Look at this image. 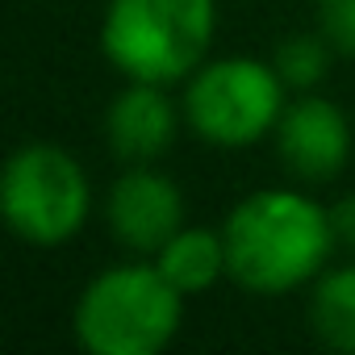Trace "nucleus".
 <instances>
[{"instance_id":"f257e3e1","label":"nucleus","mask_w":355,"mask_h":355,"mask_svg":"<svg viewBox=\"0 0 355 355\" xmlns=\"http://www.w3.org/2000/svg\"><path fill=\"white\" fill-rule=\"evenodd\" d=\"M230 280L251 297H288L313 284L334 255L330 209L297 189L247 193L222 222Z\"/></svg>"},{"instance_id":"f03ea898","label":"nucleus","mask_w":355,"mask_h":355,"mask_svg":"<svg viewBox=\"0 0 355 355\" xmlns=\"http://www.w3.org/2000/svg\"><path fill=\"white\" fill-rule=\"evenodd\" d=\"M184 301L155 259L113 263L80 288L71 330L88 355H159L180 334Z\"/></svg>"},{"instance_id":"7ed1b4c3","label":"nucleus","mask_w":355,"mask_h":355,"mask_svg":"<svg viewBox=\"0 0 355 355\" xmlns=\"http://www.w3.org/2000/svg\"><path fill=\"white\" fill-rule=\"evenodd\" d=\"M218 34V0H109L101 51L125 80L184 84Z\"/></svg>"},{"instance_id":"20e7f679","label":"nucleus","mask_w":355,"mask_h":355,"mask_svg":"<svg viewBox=\"0 0 355 355\" xmlns=\"http://www.w3.org/2000/svg\"><path fill=\"white\" fill-rule=\"evenodd\" d=\"M0 209L17 239L59 247L76 239L92 214L88 171L59 142H26L0 171Z\"/></svg>"},{"instance_id":"39448f33","label":"nucleus","mask_w":355,"mask_h":355,"mask_svg":"<svg viewBox=\"0 0 355 355\" xmlns=\"http://www.w3.org/2000/svg\"><path fill=\"white\" fill-rule=\"evenodd\" d=\"M284 80L272 63L251 55L205 59L184 80V121L214 146H251L276 134L284 113Z\"/></svg>"},{"instance_id":"423d86ee","label":"nucleus","mask_w":355,"mask_h":355,"mask_svg":"<svg viewBox=\"0 0 355 355\" xmlns=\"http://www.w3.org/2000/svg\"><path fill=\"white\" fill-rule=\"evenodd\" d=\"M113 239L134 255H155L184 226V193L155 163H130L105 201Z\"/></svg>"},{"instance_id":"0eeeda50","label":"nucleus","mask_w":355,"mask_h":355,"mask_svg":"<svg viewBox=\"0 0 355 355\" xmlns=\"http://www.w3.org/2000/svg\"><path fill=\"white\" fill-rule=\"evenodd\" d=\"M276 150L297 180H334L351 159V121L334 101L301 92L297 101L284 105L276 121Z\"/></svg>"},{"instance_id":"6e6552de","label":"nucleus","mask_w":355,"mask_h":355,"mask_svg":"<svg viewBox=\"0 0 355 355\" xmlns=\"http://www.w3.org/2000/svg\"><path fill=\"white\" fill-rule=\"evenodd\" d=\"M184 109H175L167 96V84H146L130 80L105 113V142L109 150L130 167V163H159L167 146L175 142Z\"/></svg>"},{"instance_id":"1a4fd4ad","label":"nucleus","mask_w":355,"mask_h":355,"mask_svg":"<svg viewBox=\"0 0 355 355\" xmlns=\"http://www.w3.org/2000/svg\"><path fill=\"white\" fill-rule=\"evenodd\" d=\"M150 259H155V268H159L175 288H180L184 297H201V293H209L218 280H230L222 226H218V230L180 226Z\"/></svg>"},{"instance_id":"9d476101","label":"nucleus","mask_w":355,"mask_h":355,"mask_svg":"<svg viewBox=\"0 0 355 355\" xmlns=\"http://www.w3.org/2000/svg\"><path fill=\"white\" fill-rule=\"evenodd\" d=\"M309 326L322 347L355 355V259L326 268L309 288Z\"/></svg>"},{"instance_id":"9b49d317","label":"nucleus","mask_w":355,"mask_h":355,"mask_svg":"<svg viewBox=\"0 0 355 355\" xmlns=\"http://www.w3.org/2000/svg\"><path fill=\"white\" fill-rule=\"evenodd\" d=\"M330 59H334V46L322 38V34H293L276 46V59L272 67L280 71L284 88H297V92H313L326 71H330Z\"/></svg>"},{"instance_id":"f8f14e48","label":"nucleus","mask_w":355,"mask_h":355,"mask_svg":"<svg viewBox=\"0 0 355 355\" xmlns=\"http://www.w3.org/2000/svg\"><path fill=\"white\" fill-rule=\"evenodd\" d=\"M318 34L334 55L355 59V0H318Z\"/></svg>"},{"instance_id":"ddd939ff","label":"nucleus","mask_w":355,"mask_h":355,"mask_svg":"<svg viewBox=\"0 0 355 355\" xmlns=\"http://www.w3.org/2000/svg\"><path fill=\"white\" fill-rule=\"evenodd\" d=\"M330 222H334L338 243L355 251V193H347V197H338V201L330 205Z\"/></svg>"}]
</instances>
